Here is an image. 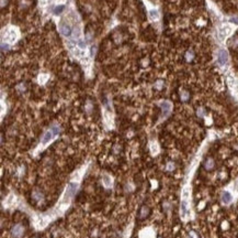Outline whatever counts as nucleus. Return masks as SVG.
<instances>
[{"instance_id": "nucleus-13", "label": "nucleus", "mask_w": 238, "mask_h": 238, "mask_svg": "<svg viewBox=\"0 0 238 238\" xmlns=\"http://www.w3.org/2000/svg\"><path fill=\"white\" fill-rule=\"evenodd\" d=\"M147 215H148V208L144 206V207L142 208V211H140V214H139V216H140L142 218H144V217H146Z\"/></svg>"}, {"instance_id": "nucleus-14", "label": "nucleus", "mask_w": 238, "mask_h": 238, "mask_svg": "<svg viewBox=\"0 0 238 238\" xmlns=\"http://www.w3.org/2000/svg\"><path fill=\"white\" fill-rule=\"evenodd\" d=\"M102 180H103V183H104V185L107 186V188H109L110 185H111V178H109V176H103L102 178Z\"/></svg>"}, {"instance_id": "nucleus-7", "label": "nucleus", "mask_w": 238, "mask_h": 238, "mask_svg": "<svg viewBox=\"0 0 238 238\" xmlns=\"http://www.w3.org/2000/svg\"><path fill=\"white\" fill-rule=\"evenodd\" d=\"M139 238H155V233L153 229L145 228L139 233Z\"/></svg>"}, {"instance_id": "nucleus-8", "label": "nucleus", "mask_w": 238, "mask_h": 238, "mask_svg": "<svg viewBox=\"0 0 238 238\" xmlns=\"http://www.w3.org/2000/svg\"><path fill=\"white\" fill-rule=\"evenodd\" d=\"M17 39H18V32H17L14 29H11L9 32L7 33L6 40L9 42V43H13L14 41H17Z\"/></svg>"}, {"instance_id": "nucleus-6", "label": "nucleus", "mask_w": 238, "mask_h": 238, "mask_svg": "<svg viewBox=\"0 0 238 238\" xmlns=\"http://www.w3.org/2000/svg\"><path fill=\"white\" fill-rule=\"evenodd\" d=\"M228 85L229 88L233 91L234 93H238V79L237 78L229 76L228 77Z\"/></svg>"}, {"instance_id": "nucleus-12", "label": "nucleus", "mask_w": 238, "mask_h": 238, "mask_svg": "<svg viewBox=\"0 0 238 238\" xmlns=\"http://www.w3.org/2000/svg\"><path fill=\"white\" fill-rule=\"evenodd\" d=\"M74 55H76V56H78V57H81V56L85 55V52L77 47V49H74Z\"/></svg>"}, {"instance_id": "nucleus-5", "label": "nucleus", "mask_w": 238, "mask_h": 238, "mask_svg": "<svg viewBox=\"0 0 238 238\" xmlns=\"http://www.w3.org/2000/svg\"><path fill=\"white\" fill-rule=\"evenodd\" d=\"M58 30H59V32L62 33L63 35H70V33H72V28L69 27L68 24L63 23V22L59 23Z\"/></svg>"}, {"instance_id": "nucleus-17", "label": "nucleus", "mask_w": 238, "mask_h": 238, "mask_svg": "<svg viewBox=\"0 0 238 238\" xmlns=\"http://www.w3.org/2000/svg\"><path fill=\"white\" fill-rule=\"evenodd\" d=\"M46 79H47V76H46V75H42V76H40V83H44Z\"/></svg>"}, {"instance_id": "nucleus-18", "label": "nucleus", "mask_w": 238, "mask_h": 238, "mask_svg": "<svg viewBox=\"0 0 238 238\" xmlns=\"http://www.w3.org/2000/svg\"><path fill=\"white\" fill-rule=\"evenodd\" d=\"M188 94H187V93H184L183 95H182V101H187V99H188Z\"/></svg>"}, {"instance_id": "nucleus-16", "label": "nucleus", "mask_w": 238, "mask_h": 238, "mask_svg": "<svg viewBox=\"0 0 238 238\" xmlns=\"http://www.w3.org/2000/svg\"><path fill=\"white\" fill-rule=\"evenodd\" d=\"M65 9V7H64L63 5H59V6H57L56 8H55V10H54V13L55 14H59L63 10Z\"/></svg>"}, {"instance_id": "nucleus-15", "label": "nucleus", "mask_w": 238, "mask_h": 238, "mask_svg": "<svg viewBox=\"0 0 238 238\" xmlns=\"http://www.w3.org/2000/svg\"><path fill=\"white\" fill-rule=\"evenodd\" d=\"M213 165H214V162H213L212 159H209V160L205 162V168H206L207 170H211L212 168H213Z\"/></svg>"}, {"instance_id": "nucleus-4", "label": "nucleus", "mask_w": 238, "mask_h": 238, "mask_svg": "<svg viewBox=\"0 0 238 238\" xmlns=\"http://www.w3.org/2000/svg\"><path fill=\"white\" fill-rule=\"evenodd\" d=\"M11 234H12V236L14 238H21L23 236V234H24V227L20 224L14 225L13 227H12Z\"/></svg>"}, {"instance_id": "nucleus-10", "label": "nucleus", "mask_w": 238, "mask_h": 238, "mask_svg": "<svg viewBox=\"0 0 238 238\" xmlns=\"http://www.w3.org/2000/svg\"><path fill=\"white\" fill-rule=\"evenodd\" d=\"M160 106H161V108H162V114H164V116H167V115L170 113V110H171L170 103H168V101H164V103H161V104H160Z\"/></svg>"}, {"instance_id": "nucleus-11", "label": "nucleus", "mask_w": 238, "mask_h": 238, "mask_svg": "<svg viewBox=\"0 0 238 238\" xmlns=\"http://www.w3.org/2000/svg\"><path fill=\"white\" fill-rule=\"evenodd\" d=\"M148 16H149V19H150L152 21H156V20H158V19H159V13H158L157 10H155V9L149 10Z\"/></svg>"}, {"instance_id": "nucleus-3", "label": "nucleus", "mask_w": 238, "mask_h": 238, "mask_svg": "<svg viewBox=\"0 0 238 238\" xmlns=\"http://www.w3.org/2000/svg\"><path fill=\"white\" fill-rule=\"evenodd\" d=\"M227 61H228V54H227V51L226 50H220L217 52V63L220 66H225L227 64Z\"/></svg>"}, {"instance_id": "nucleus-2", "label": "nucleus", "mask_w": 238, "mask_h": 238, "mask_svg": "<svg viewBox=\"0 0 238 238\" xmlns=\"http://www.w3.org/2000/svg\"><path fill=\"white\" fill-rule=\"evenodd\" d=\"M233 30L234 28L230 24H225L223 27H220V30H218V38H220V40L224 41L226 38L230 35V33L233 32Z\"/></svg>"}, {"instance_id": "nucleus-9", "label": "nucleus", "mask_w": 238, "mask_h": 238, "mask_svg": "<svg viewBox=\"0 0 238 238\" xmlns=\"http://www.w3.org/2000/svg\"><path fill=\"white\" fill-rule=\"evenodd\" d=\"M220 200H222V203H223V204H229L230 202L233 201V196H232V194L229 192L225 191V192H223V194H222Z\"/></svg>"}, {"instance_id": "nucleus-1", "label": "nucleus", "mask_w": 238, "mask_h": 238, "mask_svg": "<svg viewBox=\"0 0 238 238\" xmlns=\"http://www.w3.org/2000/svg\"><path fill=\"white\" fill-rule=\"evenodd\" d=\"M59 133V128L57 126H53L50 130H47L45 135L43 136V139H42V144L43 146H46L48 142H51L53 140V138L56 137L57 135Z\"/></svg>"}]
</instances>
